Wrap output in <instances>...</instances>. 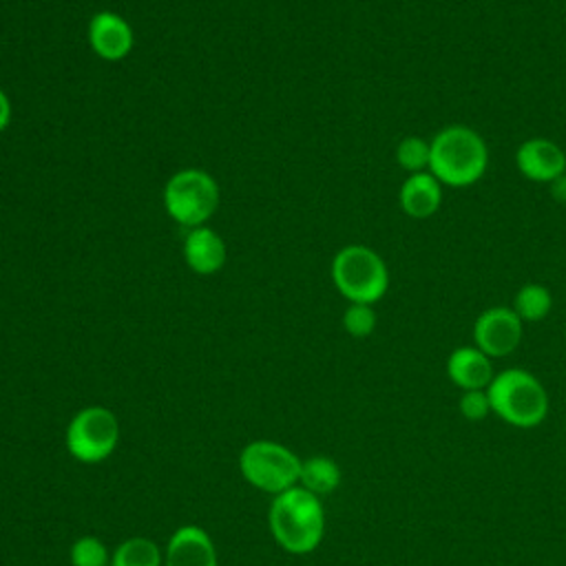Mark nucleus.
<instances>
[{
	"instance_id": "7",
	"label": "nucleus",
	"mask_w": 566,
	"mask_h": 566,
	"mask_svg": "<svg viewBox=\"0 0 566 566\" xmlns=\"http://www.w3.org/2000/svg\"><path fill=\"white\" fill-rule=\"evenodd\" d=\"M164 206L177 223L197 228L217 210L219 186L208 172L199 168L179 170L168 179L164 188Z\"/></svg>"
},
{
	"instance_id": "16",
	"label": "nucleus",
	"mask_w": 566,
	"mask_h": 566,
	"mask_svg": "<svg viewBox=\"0 0 566 566\" xmlns=\"http://www.w3.org/2000/svg\"><path fill=\"white\" fill-rule=\"evenodd\" d=\"M111 566H164V551L150 537H128L111 553Z\"/></svg>"
},
{
	"instance_id": "4",
	"label": "nucleus",
	"mask_w": 566,
	"mask_h": 566,
	"mask_svg": "<svg viewBox=\"0 0 566 566\" xmlns=\"http://www.w3.org/2000/svg\"><path fill=\"white\" fill-rule=\"evenodd\" d=\"M332 281L349 303L374 305L389 290V270L376 250L354 243L336 252Z\"/></svg>"
},
{
	"instance_id": "19",
	"label": "nucleus",
	"mask_w": 566,
	"mask_h": 566,
	"mask_svg": "<svg viewBox=\"0 0 566 566\" xmlns=\"http://www.w3.org/2000/svg\"><path fill=\"white\" fill-rule=\"evenodd\" d=\"M71 566H111L108 546L95 535H82L71 544Z\"/></svg>"
},
{
	"instance_id": "9",
	"label": "nucleus",
	"mask_w": 566,
	"mask_h": 566,
	"mask_svg": "<svg viewBox=\"0 0 566 566\" xmlns=\"http://www.w3.org/2000/svg\"><path fill=\"white\" fill-rule=\"evenodd\" d=\"M515 166L528 181L551 184L566 172V150L548 137H531L517 146Z\"/></svg>"
},
{
	"instance_id": "1",
	"label": "nucleus",
	"mask_w": 566,
	"mask_h": 566,
	"mask_svg": "<svg viewBox=\"0 0 566 566\" xmlns=\"http://www.w3.org/2000/svg\"><path fill=\"white\" fill-rule=\"evenodd\" d=\"M325 522L321 497L301 484L272 495L268 528L285 553L307 555L316 551L325 535Z\"/></svg>"
},
{
	"instance_id": "12",
	"label": "nucleus",
	"mask_w": 566,
	"mask_h": 566,
	"mask_svg": "<svg viewBox=\"0 0 566 566\" xmlns=\"http://www.w3.org/2000/svg\"><path fill=\"white\" fill-rule=\"evenodd\" d=\"M447 376L462 391L486 389L495 376L493 358L475 345L455 347L447 358Z\"/></svg>"
},
{
	"instance_id": "2",
	"label": "nucleus",
	"mask_w": 566,
	"mask_h": 566,
	"mask_svg": "<svg viewBox=\"0 0 566 566\" xmlns=\"http://www.w3.org/2000/svg\"><path fill=\"white\" fill-rule=\"evenodd\" d=\"M429 172L449 188H467L480 181L489 168L484 137L464 124L440 128L431 139Z\"/></svg>"
},
{
	"instance_id": "8",
	"label": "nucleus",
	"mask_w": 566,
	"mask_h": 566,
	"mask_svg": "<svg viewBox=\"0 0 566 566\" xmlns=\"http://www.w3.org/2000/svg\"><path fill=\"white\" fill-rule=\"evenodd\" d=\"M524 323L509 305H493L478 314L473 323V345L489 358L513 354L522 340Z\"/></svg>"
},
{
	"instance_id": "23",
	"label": "nucleus",
	"mask_w": 566,
	"mask_h": 566,
	"mask_svg": "<svg viewBox=\"0 0 566 566\" xmlns=\"http://www.w3.org/2000/svg\"><path fill=\"white\" fill-rule=\"evenodd\" d=\"M548 186H551V195H553L559 203H566V172L559 175L557 179H553Z\"/></svg>"
},
{
	"instance_id": "14",
	"label": "nucleus",
	"mask_w": 566,
	"mask_h": 566,
	"mask_svg": "<svg viewBox=\"0 0 566 566\" xmlns=\"http://www.w3.org/2000/svg\"><path fill=\"white\" fill-rule=\"evenodd\" d=\"M184 259L192 272L214 274L226 263V243L212 228L197 226L184 241Z\"/></svg>"
},
{
	"instance_id": "10",
	"label": "nucleus",
	"mask_w": 566,
	"mask_h": 566,
	"mask_svg": "<svg viewBox=\"0 0 566 566\" xmlns=\"http://www.w3.org/2000/svg\"><path fill=\"white\" fill-rule=\"evenodd\" d=\"M164 566H219L217 548L208 531L197 524L175 528L164 546Z\"/></svg>"
},
{
	"instance_id": "22",
	"label": "nucleus",
	"mask_w": 566,
	"mask_h": 566,
	"mask_svg": "<svg viewBox=\"0 0 566 566\" xmlns=\"http://www.w3.org/2000/svg\"><path fill=\"white\" fill-rule=\"evenodd\" d=\"M9 122H11V102L7 93L0 88V133L9 126Z\"/></svg>"
},
{
	"instance_id": "24",
	"label": "nucleus",
	"mask_w": 566,
	"mask_h": 566,
	"mask_svg": "<svg viewBox=\"0 0 566 566\" xmlns=\"http://www.w3.org/2000/svg\"><path fill=\"white\" fill-rule=\"evenodd\" d=\"M564 429H566V422H564Z\"/></svg>"
},
{
	"instance_id": "11",
	"label": "nucleus",
	"mask_w": 566,
	"mask_h": 566,
	"mask_svg": "<svg viewBox=\"0 0 566 566\" xmlns=\"http://www.w3.org/2000/svg\"><path fill=\"white\" fill-rule=\"evenodd\" d=\"M88 42L102 60L117 62L133 49V29L122 15L113 11H97L88 24Z\"/></svg>"
},
{
	"instance_id": "3",
	"label": "nucleus",
	"mask_w": 566,
	"mask_h": 566,
	"mask_svg": "<svg viewBox=\"0 0 566 566\" xmlns=\"http://www.w3.org/2000/svg\"><path fill=\"white\" fill-rule=\"evenodd\" d=\"M491 413L517 429L539 427L548 416V391L537 376L522 367H509L486 387Z\"/></svg>"
},
{
	"instance_id": "17",
	"label": "nucleus",
	"mask_w": 566,
	"mask_h": 566,
	"mask_svg": "<svg viewBox=\"0 0 566 566\" xmlns=\"http://www.w3.org/2000/svg\"><path fill=\"white\" fill-rule=\"evenodd\" d=\"M513 312L522 318V323H537L544 321L553 307L551 290L542 283H524L515 298H513Z\"/></svg>"
},
{
	"instance_id": "20",
	"label": "nucleus",
	"mask_w": 566,
	"mask_h": 566,
	"mask_svg": "<svg viewBox=\"0 0 566 566\" xmlns=\"http://www.w3.org/2000/svg\"><path fill=\"white\" fill-rule=\"evenodd\" d=\"M376 321L374 305L367 303H349L343 314V327L354 338H367L376 329Z\"/></svg>"
},
{
	"instance_id": "15",
	"label": "nucleus",
	"mask_w": 566,
	"mask_h": 566,
	"mask_svg": "<svg viewBox=\"0 0 566 566\" xmlns=\"http://www.w3.org/2000/svg\"><path fill=\"white\" fill-rule=\"evenodd\" d=\"M343 480L340 467L336 464L334 458L329 455H310L301 460V475H298V484L307 491H312L314 495L323 497L329 495L338 489Z\"/></svg>"
},
{
	"instance_id": "6",
	"label": "nucleus",
	"mask_w": 566,
	"mask_h": 566,
	"mask_svg": "<svg viewBox=\"0 0 566 566\" xmlns=\"http://www.w3.org/2000/svg\"><path fill=\"white\" fill-rule=\"evenodd\" d=\"M119 442V420L102 405L82 407L66 424L64 444L73 460L99 464L111 458Z\"/></svg>"
},
{
	"instance_id": "5",
	"label": "nucleus",
	"mask_w": 566,
	"mask_h": 566,
	"mask_svg": "<svg viewBox=\"0 0 566 566\" xmlns=\"http://www.w3.org/2000/svg\"><path fill=\"white\" fill-rule=\"evenodd\" d=\"M301 460L290 447L274 440H252L239 453V471L254 489L276 495L298 484Z\"/></svg>"
},
{
	"instance_id": "18",
	"label": "nucleus",
	"mask_w": 566,
	"mask_h": 566,
	"mask_svg": "<svg viewBox=\"0 0 566 566\" xmlns=\"http://www.w3.org/2000/svg\"><path fill=\"white\" fill-rule=\"evenodd\" d=\"M429 157L431 144L420 135H407L396 146V161L407 175L429 170Z\"/></svg>"
},
{
	"instance_id": "21",
	"label": "nucleus",
	"mask_w": 566,
	"mask_h": 566,
	"mask_svg": "<svg viewBox=\"0 0 566 566\" xmlns=\"http://www.w3.org/2000/svg\"><path fill=\"white\" fill-rule=\"evenodd\" d=\"M458 409L460 413L471 420V422H480L491 413V400L486 389H469L462 391L460 400H458Z\"/></svg>"
},
{
	"instance_id": "13",
	"label": "nucleus",
	"mask_w": 566,
	"mask_h": 566,
	"mask_svg": "<svg viewBox=\"0 0 566 566\" xmlns=\"http://www.w3.org/2000/svg\"><path fill=\"white\" fill-rule=\"evenodd\" d=\"M398 203L407 217L429 219L440 210L442 184L429 170L407 175L398 192Z\"/></svg>"
}]
</instances>
